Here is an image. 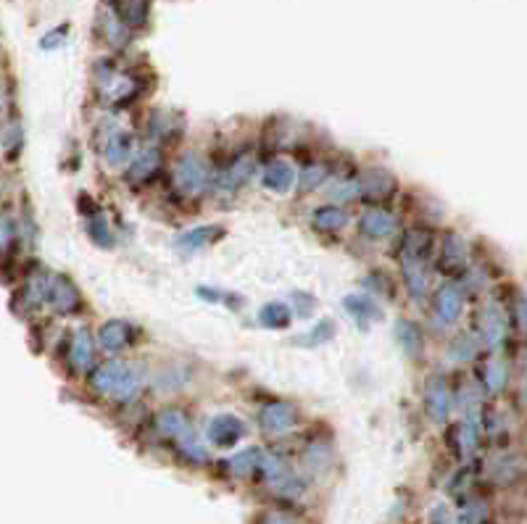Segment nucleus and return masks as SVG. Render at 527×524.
Masks as SVG:
<instances>
[{"instance_id":"8","label":"nucleus","mask_w":527,"mask_h":524,"mask_svg":"<svg viewBox=\"0 0 527 524\" xmlns=\"http://www.w3.org/2000/svg\"><path fill=\"white\" fill-rule=\"evenodd\" d=\"M298 422V409L288 401H272L259 411V427L267 435H283L290 432Z\"/></svg>"},{"instance_id":"19","label":"nucleus","mask_w":527,"mask_h":524,"mask_svg":"<svg viewBox=\"0 0 527 524\" xmlns=\"http://www.w3.org/2000/svg\"><path fill=\"white\" fill-rule=\"evenodd\" d=\"M98 340L103 345V351L108 353H119L124 351L127 345H132L135 340V327L122 322V319H108L100 330H98Z\"/></svg>"},{"instance_id":"23","label":"nucleus","mask_w":527,"mask_h":524,"mask_svg":"<svg viewBox=\"0 0 527 524\" xmlns=\"http://www.w3.org/2000/svg\"><path fill=\"white\" fill-rule=\"evenodd\" d=\"M298 182V174L295 169L290 166L288 161H272L267 169H264V188L269 192H277V195H285V192L293 190V185Z\"/></svg>"},{"instance_id":"34","label":"nucleus","mask_w":527,"mask_h":524,"mask_svg":"<svg viewBox=\"0 0 527 524\" xmlns=\"http://www.w3.org/2000/svg\"><path fill=\"white\" fill-rule=\"evenodd\" d=\"M303 464L311 469V472H322L333 464V448L327 443H314L306 448L303 453Z\"/></svg>"},{"instance_id":"27","label":"nucleus","mask_w":527,"mask_h":524,"mask_svg":"<svg viewBox=\"0 0 527 524\" xmlns=\"http://www.w3.org/2000/svg\"><path fill=\"white\" fill-rule=\"evenodd\" d=\"M395 340H398V348L404 351L406 359H420L422 356V348H425L422 330L412 319H398L395 322Z\"/></svg>"},{"instance_id":"25","label":"nucleus","mask_w":527,"mask_h":524,"mask_svg":"<svg viewBox=\"0 0 527 524\" xmlns=\"http://www.w3.org/2000/svg\"><path fill=\"white\" fill-rule=\"evenodd\" d=\"M132 148H135V138L119 130L103 145V161L108 166H124L127 161H132Z\"/></svg>"},{"instance_id":"39","label":"nucleus","mask_w":527,"mask_h":524,"mask_svg":"<svg viewBox=\"0 0 527 524\" xmlns=\"http://www.w3.org/2000/svg\"><path fill=\"white\" fill-rule=\"evenodd\" d=\"M485 520H488V506L482 501H470L454 524H485Z\"/></svg>"},{"instance_id":"35","label":"nucleus","mask_w":527,"mask_h":524,"mask_svg":"<svg viewBox=\"0 0 527 524\" xmlns=\"http://www.w3.org/2000/svg\"><path fill=\"white\" fill-rule=\"evenodd\" d=\"M85 230H88V238L93 240L96 245H100V248H111L114 245V232H111V227H108V222H106V216L100 211L93 214V216H88Z\"/></svg>"},{"instance_id":"4","label":"nucleus","mask_w":527,"mask_h":524,"mask_svg":"<svg viewBox=\"0 0 527 524\" xmlns=\"http://www.w3.org/2000/svg\"><path fill=\"white\" fill-rule=\"evenodd\" d=\"M211 185V172L198 153H185L174 169V190L183 198H200Z\"/></svg>"},{"instance_id":"31","label":"nucleus","mask_w":527,"mask_h":524,"mask_svg":"<svg viewBox=\"0 0 527 524\" xmlns=\"http://www.w3.org/2000/svg\"><path fill=\"white\" fill-rule=\"evenodd\" d=\"M336 337V322H330V319H322V322H317L309 333L298 334L293 342L295 345H303V348H317V345H325V342H330Z\"/></svg>"},{"instance_id":"44","label":"nucleus","mask_w":527,"mask_h":524,"mask_svg":"<svg viewBox=\"0 0 527 524\" xmlns=\"http://www.w3.org/2000/svg\"><path fill=\"white\" fill-rule=\"evenodd\" d=\"M198 295H200V298H206V300H219V298H222L217 290H203V287L198 290Z\"/></svg>"},{"instance_id":"2","label":"nucleus","mask_w":527,"mask_h":524,"mask_svg":"<svg viewBox=\"0 0 527 524\" xmlns=\"http://www.w3.org/2000/svg\"><path fill=\"white\" fill-rule=\"evenodd\" d=\"M96 82L100 88V100L108 106H127L135 97L143 96L145 85L143 80L132 72H122L116 69L114 61H98L96 66Z\"/></svg>"},{"instance_id":"1","label":"nucleus","mask_w":527,"mask_h":524,"mask_svg":"<svg viewBox=\"0 0 527 524\" xmlns=\"http://www.w3.org/2000/svg\"><path fill=\"white\" fill-rule=\"evenodd\" d=\"M90 387H93V393L108 395L116 403H130L140 393V377L130 364L111 359V361L100 364L90 375Z\"/></svg>"},{"instance_id":"42","label":"nucleus","mask_w":527,"mask_h":524,"mask_svg":"<svg viewBox=\"0 0 527 524\" xmlns=\"http://www.w3.org/2000/svg\"><path fill=\"white\" fill-rule=\"evenodd\" d=\"M293 300H298V303H301V308H298V314H301V317H306V314L317 306V300H314V298H309V295H303V292H295V295H293Z\"/></svg>"},{"instance_id":"18","label":"nucleus","mask_w":527,"mask_h":524,"mask_svg":"<svg viewBox=\"0 0 527 524\" xmlns=\"http://www.w3.org/2000/svg\"><path fill=\"white\" fill-rule=\"evenodd\" d=\"M401 277L412 298H422L428 292V258L401 256Z\"/></svg>"},{"instance_id":"13","label":"nucleus","mask_w":527,"mask_h":524,"mask_svg":"<svg viewBox=\"0 0 527 524\" xmlns=\"http://www.w3.org/2000/svg\"><path fill=\"white\" fill-rule=\"evenodd\" d=\"M395 190H398L395 177L383 172V169H370L359 180V198L367 200V203H385L395 195Z\"/></svg>"},{"instance_id":"29","label":"nucleus","mask_w":527,"mask_h":524,"mask_svg":"<svg viewBox=\"0 0 527 524\" xmlns=\"http://www.w3.org/2000/svg\"><path fill=\"white\" fill-rule=\"evenodd\" d=\"M314 227L322 230V232H337L348 224V214L345 208H340L336 203H327V206H319L311 216Z\"/></svg>"},{"instance_id":"32","label":"nucleus","mask_w":527,"mask_h":524,"mask_svg":"<svg viewBox=\"0 0 527 524\" xmlns=\"http://www.w3.org/2000/svg\"><path fill=\"white\" fill-rule=\"evenodd\" d=\"M21 124L19 119H5L3 124V156L8 164H13V158H19L21 153Z\"/></svg>"},{"instance_id":"6","label":"nucleus","mask_w":527,"mask_h":524,"mask_svg":"<svg viewBox=\"0 0 527 524\" xmlns=\"http://www.w3.org/2000/svg\"><path fill=\"white\" fill-rule=\"evenodd\" d=\"M482 411L480 406L475 409H467V417L451 429V443L456 448V456H472L478 451L480 440H482Z\"/></svg>"},{"instance_id":"40","label":"nucleus","mask_w":527,"mask_h":524,"mask_svg":"<svg viewBox=\"0 0 527 524\" xmlns=\"http://www.w3.org/2000/svg\"><path fill=\"white\" fill-rule=\"evenodd\" d=\"M66 38H69V24H61V27L50 30L48 35H43V38H40V48L43 50L61 48V46L66 43Z\"/></svg>"},{"instance_id":"20","label":"nucleus","mask_w":527,"mask_h":524,"mask_svg":"<svg viewBox=\"0 0 527 524\" xmlns=\"http://www.w3.org/2000/svg\"><path fill=\"white\" fill-rule=\"evenodd\" d=\"M393 230H395V216L390 211L380 208V206L367 208L364 216L359 219V232L370 240L387 238V235H393Z\"/></svg>"},{"instance_id":"11","label":"nucleus","mask_w":527,"mask_h":524,"mask_svg":"<svg viewBox=\"0 0 527 524\" xmlns=\"http://www.w3.org/2000/svg\"><path fill=\"white\" fill-rule=\"evenodd\" d=\"M478 325L482 340L490 345V348H498L504 342V337L509 333V322H506V314L501 308V303L490 300L482 306V311L478 314Z\"/></svg>"},{"instance_id":"36","label":"nucleus","mask_w":527,"mask_h":524,"mask_svg":"<svg viewBox=\"0 0 527 524\" xmlns=\"http://www.w3.org/2000/svg\"><path fill=\"white\" fill-rule=\"evenodd\" d=\"M327 180V166H322V164H314V166H306L303 169V174L298 177V190L301 192H311L314 188H319L322 182Z\"/></svg>"},{"instance_id":"41","label":"nucleus","mask_w":527,"mask_h":524,"mask_svg":"<svg viewBox=\"0 0 527 524\" xmlns=\"http://www.w3.org/2000/svg\"><path fill=\"white\" fill-rule=\"evenodd\" d=\"M259 524H295V520L290 514H285V511H267L264 520Z\"/></svg>"},{"instance_id":"3","label":"nucleus","mask_w":527,"mask_h":524,"mask_svg":"<svg viewBox=\"0 0 527 524\" xmlns=\"http://www.w3.org/2000/svg\"><path fill=\"white\" fill-rule=\"evenodd\" d=\"M156 432L161 437L172 440L177 445V451L188 461H192V464H206L208 456H206L203 445L195 440V432H192L191 419H188L185 411H180V409H164V411H158L156 414Z\"/></svg>"},{"instance_id":"33","label":"nucleus","mask_w":527,"mask_h":524,"mask_svg":"<svg viewBox=\"0 0 527 524\" xmlns=\"http://www.w3.org/2000/svg\"><path fill=\"white\" fill-rule=\"evenodd\" d=\"M183 132V122L180 119H169L166 111H156L153 119H150V135L158 138V140H172V138H180Z\"/></svg>"},{"instance_id":"17","label":"nucleus","mask_w":527,"mask_h":524,"mask_svg":"<svg viewBox=\"0 0 527 524\" xmlns=\"http://www.w3.org/2000/svg\"><path fill=\"white\" fill-rule=\"evenodd\" d=\"M464 292L456 285H443L435 292V319L440 325H454L462 317Z\"/></svg>"},{"instance_id":"43","label":"nucleus","mask_w":527,"mask_h":524,"mask_svg":"<svg viewBox=\"0 0 527 524\" xmlns=\"http://www.w3.org/2000/svg\"><path fill=\"white\" fill-rule=\"evenodd\" d=\"M430 524H451V520H448V509H446V506H435L430 511Z\"/></svg>"},{"instance_id":"38","label":"nucleus","mask_w":527,"mask_h":524,"mask_svg":"<svg viewBox=\"0 0 527 524\" xmlns=\"http://www.w3.org/2000/svg\"><path fill=\"white\" fill-rule=\"evenodd\" d=\"M451 356H454V361H472L475 356H478V340L475 337H470V334H464V337H456L454 340V345H451Z\"/></svg>"},{"instance_id":"30","label":"nucleus","mask_w":527,"mask_h":524,"mask_svg":"<svg viewBox=\"0 0 527 524\" xmlns=\"http://www.w3.org/2000/svg\"><path fill=\"white\" fill-rule=\"evenodd\" d=\"M259 322L269 330H285L293 322V311H290L285 303H267L261 311H259Z\"/></svg>"},{"instance_id":"10","label":"nucleus","mask_w":527,"mask_h":524,"mask_svg":"<svg viewBox=\"0 0 527 524\" xmlns=\"http://www.w3.org/2000/svg\"><path fill=\"white\" fill-rule=\"evenodd\" d=\"M425 414L438 425H443L451 414V387L440 375H432L425 382Z\"/></svg>"},{"instance_id":"16","label":"nucleus","mask_w":527,"mask_h":524,"mask_svg":"<svg viewBox=\"0 0 527 524\" xmlns=\"http://www.w3.org/2000/svg\"><path fill=\"white\" fill-rule=\"evenodd\" d=\"M66 364L72 375H85L93 367V337L88 330H77L66 348Z\"/></svg>"},{"instance_id":"24","label":"nucleus","mask_w":527,"mask_h":524,"mask_svg":"<svg viewBox=\"0 0 527 524\" xmlns=\"http://www.w3.org/2000/svg\"><path fill=\"white\" fill-rule=\"evenodd\" d=\"M264 456H267V451H261V448H245L227 461V472L238 479H251L253 475H261Z\"/></svg>"},{"instance_id":"26","label":"nucleus","mask_w":527,"mask_h":524,"mask_svg":"<svg viewBox=\"0 0 527 524\" xmlns=\"http://www.w3.org/2000/svg\"><path fill=\"white\" fill-rule=\"evenodd\" d=\"M108 3L116 8V13L132 32L143 30L150 19V0H108Z\"/></svg>"},{"instance_id":"28","label":"nucleus","mask_w":527,"mask_h":524,"mask_svg":"<svg viewBox=\"0 0 527 524\" xmlns=\"http://www.w3.org/2000/svg\"><path fill=\"white\" fill-rule=\"evenodd\" d=\"M343 306H345V311L356 319V325L364 327V330H367L375 319H380L378 306H375L370 298H364V295H345Z\"/></svg>"},{"instance_id":"22","label":"nucleus","mask_w":527,"mask_h":524,"mask_svg":"<svg viewBox=\"0 0 527 524\" xmlns=\"http://www.w3.org/2000/svg\"><path fill=\"white\" fill-rule=\"evenodd\" d=\"M225 235H227V230H225L222 224H203V227H195L191 232L180 235V238H177V248H180V250H188V253H192V250H203V248L219 242Z\"/></svg>"},{"instance_id":"5","label":"nucleus","mask_w":527,"mask_h":524,"mask_svg":"<svg viewBox=\"0 0 527 524\" xmlns=\"http://www.w3.org/2000/svg\"><path fill=\"white\" fill-rule=\"evenodd\" d=\"M96 27L100 40H103L108 48L124 50L130 46V40H132V30L122 21V16L116 13V8H114L111 3H106V5L98 11Z\"/></svg>"},{"instance_id":"14","label":"nucleus","mask_w":527,"mask_h":524,"mask_svg":"<svg viewBox=\"0 0 527 524\" xmlns=\"http://www.w3.org/2000/svg\"><path fill=\"white\" fill-rule=\"evenodd\" d=\"M206 435H208V440H211L217 448H233V445H238L240 440H242L245 425L240 422L235 414H217V417L208 422Z\"/></svg>"},{"instance_id":"7","label":"nucleus","mask_w":527,"mask_h":524,"mask_svg":"<svg viewBox=\"0 0 527 524\" xmlns=\"http://www.w3.org/2000/svg\"><path fill=\"white\" fill-rule=\"evenodd\" d=\"M467 266V242L459 232H443L440 238V253H438V269L448 277L462 275Z\"/></svg>"},{"instance_id":"37","label":"nucleus","mask_w":527,"mask_h":524,"mask_svg":"<svg viewBox=\"0 0 527 524\" xmlns=\"http://www.w3.org/2000/svg\"><path fill=\"white\" fill-rule=\"evenodd\" d=\"M512 308V327L517 330V334H523L527 337V295L525 292H517L514 295V300L509 303Z\"/></svg>"},{"instance_id":"9","label":"nucleus","mask_w":527,"mask_h":524,"mask_svg":"<svg viewBox=\"0 0 527 524\" xmlns=\"http://www.w3.org/2000/svg\"><path fill=\"white\" fill-rule=\"evenodd\" d=\"M48 303L58 314H80V311H85V300H82L80 290L64 275H53L50 277Z\"/></svg>"},{"instance_id":"15","label":"nucleus","mask_w":527,"mask_h":524,"mask_svg":"<svg viewBox=\"0 0 527 524\" xmlns=\"http://www.w3.org/2000/svg\"><path fill=\"white\" fill-rule=\"evenodd\" d=\"M253 172H256V156H253V153H248V150H242V153H238V156L227 164V169L222 172V177H219V188H222L225 192L240 190L245 182H251Z\"/></svg>"},{"instance_id":"12","label":"nucleus","mask_w":527,"mask_h":524,"mask_svg":"<svg viewBox=\"0 0 527 524\" xmlns=\"http://www.w3.org/2000/svg\"><path fill=\"white\" fill-rule=\"evenodd\" d=\"M161 166H164V153H161V148H145V150H140V153L130 161V166H127V182H130L132 188L148 185V182L161 172Z\"/></svg>"},{"instance_id":"21","label":"nucleus","mask_w":527,"mask_h":524,"mask_svg":"<svg viewBox=\"0 0 527 524\" xmlns=\"http://www.w3.org/2000/svg\"><path fill=\"white\" fill-rule=\"evenodd\" d=\"M506 380H509V369L504 364V359L498 356H488L482 364H480V385L488 395H501L504 387H506Z\"/></svg>"}]
</instances>
